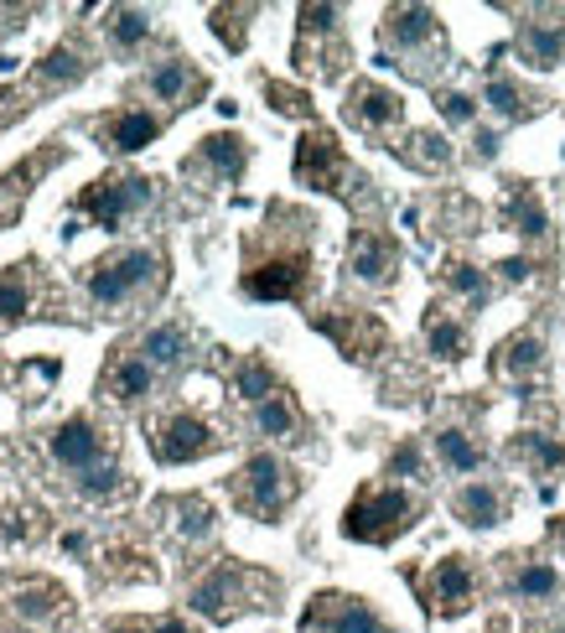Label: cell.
Returning <instances> with one entry per match:
<instances>
[{"label": "cell", "mask_w": 565, "mask_h": 633, "mask_svg": "<svg viewBox=\"0 0 565 633\" xmlns=\"http://www.w3.org/2000/svg\"><path fill=\"white\" fill-rule=\"evenodd\" d=\"M425 343H431L436 358H447V364L467 358V328L457 317H447L441 306H431V317H425Z\"/></svg>", "instance_id": "21"}, {"label": "cell", "mask_w": 565, "mask_h": 633, "mask_svg": "<svg viewBox=\"0 0 565 633\" xmlns=\"http://www.w3.org/2000/svg\"><path fill=\"white\" fill-rule=\"evenodd\" d=\"M151 633H192V629H188V623H182V618H162V623H156V629H151Z\"/></svg>", "instance_id": "46"}, {"label": "cell", "mask_w": 565, "mask_h": 633, "mask_svg": "<svg viewBox=\"0 0 565 633\" xmlns=\"http://www.w3.org/2000/svg\"><path fill=\"white\" fill-rule=\"evenodd\" d=\"M197 162L213 166L218 177L239 182L244 166H249V145H244V136H234V130H218V136H203V141H197Z\"/></svg>", "instance_id": "17"}, {"label": "cell", "mask_w": 565, "mask_h": 633, "mask_svg": "<svg viewBox=\"0 0 565 633\" xmlns=\"http://www.w3.org/2000/svg\"><path fill=\"white\" fill-rule=\"evenodd\" d=\"M244 16H255V5H213L208 11V22H213V31L229 42V48H244Z\"/></svg>", "instance_id": "36"}, {"label": "cell", "mask_w": 565, "mask_h": 633, "mask_svg": "<svg viewBox=\"0 0 565 633\" xmlns=\"http://www.w3.org/2000/svg\"><path fill=\"white\" fill-rule=\"evenodd\" d=\"M457 519L462 524H472V530H493L498 519H503V493L493 489V483H467V489L457 493Z\"/></svg>", "instance_id": "19"}, {"label": "cell", "mask_w": 565, "mask_h": 633, "mask_svg": "<svg viewBox=\"0 0 565 633\" xmlns=\"http://www.w3.org/2000/svg\"><path fill=\"white\" fill-rule=\"evenodd\" d=\"M518 48H524V58L535 63V68H555L565 52V31L561 26H524L518 31Z\"/></svg>", "instance_id": "27"}, {"label": "cell", "mask_w": 565, "mask_h": 633, "mask_svg": "<svg viewBox=\"0 0 565 633\" xmlns=\"http://www.w3.org/2000/svg\"><path fill=\"white\" fill-rule=\"evenodd\" d=\"M395 265H400V250H395V239L384 235V229H358L354 244H348V270H354L363 286H384L395 276Z\"/></svg>", "instance_id": "12"}, {"label": "cell", "mask_w": 565, "mask_h": 633, "mask_svg": "<svg viewBox=\"0 0 565 633\" xmlns=\"http://www.w3.org/2000/svg\"><path fill=\"white\" fill-rule=\"evenodd\" d=\"M436 11L431 5H389L384 11V42L400 52H421L425 42H436Z\"/></svg>", "instance_id": "13"}, {"label": "cell", "mask_w": 565, "mask_h": 633, "mask_svg": "<svg viewBox=\"0 0 565 633\" xmlns=\"http://www.w3.org/2000/svg\"><path fill=\"white\" fill-rule=\"evenodd\" d=\"M48 446H52V457H57L68 472H89V468H99V463H110V446H104V436H99V426L89 421V416L63 421L57 431H52Z\"/></svg>", "instance_id": "9"}, {"label": "cell", "mask_w": 565, "mask_h": 633, "mask_svg": "<svg viewBox=\"0 0 565 633\" xmlns=\"http://www.w3.org/2000/svg\"><path fill=\"white\" fill-rule=\"evenodd\" d=\"M265 99H270L281 115H311V94H307V89H291V84H275V78H270V84H265Z\"/></svg>", "instance_id": "39"}, {"label": "cell", "mask_w": 565, "mask_h": 633, "mask_svg": "<svg viewBox=\"0 0 565 633\" xmlns=\"http://www.w3.org/2000/svg\"><path fill=\"white\" fill-rule=\"evenodd\" d=\"M529 270H535L529 259H503V265H498V276H503V281H529Z\"/></svg>", "instance_id": "45"}, {"label": "cell", "mask_w": 565, "mask_h": 633, "mask_svg": "<svg viewBox=\"0 0 565 633\" xmlns=\"http://www.w3.org/2000/svg\"><path fill=\"white\" fill-rule=\"evenodd\" d=\"M89 73V63L78 58V48H52L42 63H37V78L48 84V89H68V84H78Z\"/></svg>", "instance_id": "30"}, {"label": "cell", "mask_w": 565, "mask_h": 633, "mask_svg": "<svg viewBox=\"0 0 565 633\" xmlns=\"http://www.w3.org/2000/svg\"><path fill=\"white\" fill-rule=\"evenodd\" d=\"M509 224H514L524 239H540L544 229H550V213H544L540 192H535V188H514V192H509Z\"/></svg>", "instance_id": "25"}, {"label": "cell", "mask_w": 565, "mask_h": 633, "mask_svg": "<svg viewBox=\"0 0 565 633\" xmlns=\"http://www.w3.org/2000/svg\"><path fill=\"white\" fill-rule=\"evenodd\" d=\"M177 509H182V535L188 540H203L213 530V515L208 509H203V504H197V498H188V504H177Z\"/></svg>", "instance_id": "42"}, {"label": "cell", "mask_w": 565, "mask_h": 633, "mask_svg": "<svg viewBox=\"0 0 565 633\" xmlns=\"http://www.w3.org/2000/svg\"><path fill=\"white\" fill-rule=\"evenodd\" d=\"M415 524V504L405 489H363L343 515V535L358 545H389Z\"/></svg>", "instance_id": "2"}, {"label": "cell", "mask_w": 565, "mask_h": 633, "mask_svg": "<svg viewBox=\"0 0 565 633\" xmlns=\"http://www.w3.org/2000/svg\"><path fill=\"white\" fill-rule=\"evenodd\" d=\"M156 270H162V259L151 255V250H119V255L89 265V296L99 306H125Z\"/></svg>", "instance_id": "4"}, {"label": "cell", "mask_w": 565, "mask_h": 633, "mask_svg": "<svg viewBox=\"0 0 565 633\" xmlns=\"http://www.w3.org/2000/svg\"><path fill=\"white\" fill-rule=\"evenodd\" d=\"M472 592H477L472 586V566L462 556H447V561L431 566V577H425V608L457 618V612L472 608Z\"/></svg>", "instance_id": "11"}, {"label": "cell", "mask_w": 565, "mask_h": 633, "mask_svg": "<svg viewBox=\"0 0 565 633\" xmlns=\"http://www.w3.org/2000/svg\"><path fill=\"white\" fill-rule=\"evenodd\" d=\"M421 472V446L415 442H400L389 452V478H415Z\"/></svg>", "instance_id": "43"}, {"label": "cell", "mask_w": 565, "mask_h": 633, "mask_svg": "<svg viewBox=\"0 0 565 633\" xmlns=\"http://www.w3.org/2000/svg\"><path fill=\"white\" fill-rule=\"evenodd\" d=\"M296 22H301V37H332L337 22H343V11L337 5H301Z\"/></svg>", "instance_id": "38"}, {"label": "cell", "mask_w": 565, "mask_h": 633, "mask_svg": "<svg viewBox=\"0 0 565 633\" xmlns=\"http://www.w3.org/2000/svg\"><path fill=\"white\" fill-rule=\"evenodd\" d=\"M296 421H301V416H296V405H291V395H281V390H275V395H265L255 405V426H259V436H291V431H296Z\"/></svg>", "instance_id": "29"}, {"label": "cell", "mask_w": 565, "mask_h": 633, "mask_svg": "<svg viewBox=\"0 0 565 633\" xmlns=\"http://www.w3.org/2000/svg\"><path fill=\"white\" fill-rule=\"evenodd\" d=\"M514 592H518V597H535V603H540V597H555V592H561V577H555V566L529 561L514 577Z\"/></svg>", "instance_id": "34"}, {"label": "cell", "mask_w": 565, "mask_h": 633, "mask_svg": "<svg viewBox=\"0 0 565 633\" xmlns=\"http://www.w3.org/2000/svg\"><path fill=\"white\" fill-rule=\"evenodd\" d=\"M234 493H239V504H244L249 515L275 519L285 504H291V493H296V478H291V468H285L281 457L259 452V457H249V463L239 468Z\"/></svg>", "instance_id": "3"}, {"label": "cell", "mask_w": 565, "mask_h": 633, "mask_svg": "<svg viewBox=\"0 0 565 633\" xmlns=\"http://www.w3.org/2000/svg\"><path fill=\"white\" fill-rule=\"evenodd\" d=\"M436 457H441L451 472H477L483 468V446L472 442L467 431H457V426L436 431Z\"/></svg>", "instance_id": "26"}, {"label": "cell", "mask_w": 565, "mask_h": 633, "mask_svg": "<svg viewBox=\"0 0 565 633\" xmlns=\"http://www.w3.org/2000/svg\"><path fill=\"white\" fill-rule=\"evenodd\" d=\"M540 364H544V343L535 332H518V338H509V343L498 349V369H503V375H535Z\"/></svg>", "instance_id": "28"}, {"label": "cell", "mask_w": 565, "mask_h": 633, "mask_svg": "<svg viewBox=\"0 0 565 633\" xmlns=\"http://www.w3.org/2000/svg\"><path fill=\"white\" fill-rule=\"evenodd\" d=\"M151 37V11H141V5H119L115 16H110V42H115L119 52H136Z\"/></svg>", "instance_id": "31"}, {"label": "cell", "mask_w": 565, "mask_h": 633, "mask_svg": "<svg viewBox=\"0 0 565 633\" xmlns=\"http://www.w3.org/2000/svg\"><path fill=\"white\" fill-rule=\"evenodd\" d=\"M63 586H48V582H37V586H26L22 597H16V612H22L26 623H48V618H57L63 612Z\"/></svg>", "instance_id": "32"}, {"label": "cell", "mask_w": 565, "mask_h": 633, "mask_svg": "<svg viewBox=\"0 0 565 633\" xmlns=\"http://www.w3.org/2000/svg\"><path fill=\"white\" fill-rule=\"evenodd\" d=\"M483 99H488V104H493V110H498V115H503V119H518V115H524V110H529V104H524V94H518V89H514V84H509V78H493V84H488V94H483Z\"/></svg>", "instance_id": "40"}, {"label": "cell", "mask_w": 565, "mask_h": 633, "mask_svg": "<svg viewBox=\"0 0 565 633\" xmlns=\"http://www.w3.org/2000/svg\"><path fill=\"white\" fill-rule=\"evenodd\" d=\"M192 84H197V73H192L188 58H166V63H156V68L145 73V89L162 99V104H182Z\"/></svg>", "instance_id": "20"}, {"label": "cell", "mask_w": 565, "mask_h": 633, "mask_svg": "<svg viewBox=\"0 0 565 633\" xmlns=\"http://www.w3.org/2000/svg\"><path fill=\"white\" fill-rule=\"evenodd\" d=\"M301 629L307 633H395L363 597H348V592H322L307 608Z\"/></svg>", "instance_id": "7"}, {"label": "cell", "mask_w": 565, "mask_h": 633, "mask_svg": "<svg viewBox=\"0 0 565 633\" xmlns=\"http://www.w3.org/2000/svg\"><path fill=\"white\" fill-rule=\"evenodd\" d=\"M296 182H307V188L317 192H348L343 182H348V156H343V145H337V136L332 130H307L301 141H296Z\"/></svg>", "instance_id": "6"}, {"label": "cell", "mask_w": 565, "mask_h": 633, "mask_svg": "<svg viewBox=\"0 0 565 633\" xmlns=\"http://www.w3.org/2000/svg\"><path fill=\"white\" fill-rule=\"evenodd\" d=\"M156 198V188H151V177H99L94 188L78 192V213H89L99 229H119L130 213H141L145 203Z\"/></svg>", "instance_id": "5"}, {"label": "cell", "mask_w": 565, "mask_h": 633, "mask_svg": "<svg viewBox=\"0 0 565 633\" xmlns=\"http://www.w3.org/2000/svg\"><path fill=\"white\" fill-rule=\"evenodd\" d=\"M555 535H561V545H565V515H561V519H555Z\"/></svg>", "instance_id": "48"}, {"label": "cell", "mask_w": 565, "mask_h": 633, "mask_svg": "<svg viewBox=\"0 0 565 633\" xmlns=\"http://www.w3.org/2000/svg\"><path fill=\"white\" fill-rule=\"evenodd\" d=\"M234 390L249 400V405H259L265 395H275V375H270V364H265V358H244V364H239V375H234Z\"/></svg>", "instance_id": "33"}, {"label": "cell", "mask_w": 565, "mask_h": 633, "mask_svg": "<svg viewBox=\"0 0 565 633\" xmlns=\"http://www.w3.org/2000/svg\"><path fill=\"white\" fill-rule=\"evenodd\" d=\"M436 104H441V115L451 119V125H462V119L477 115V99L472 94H457V89H447V94H436Z\"/></svg>", "instance_id": "44"}, {"label": "cell", "mask_w": 565, "mask_h": 633, "mask_svg": "<svg viewBox=\"0 0 565 633\" xmlns=\"http://www.w3.org/2000/svg\"><path fill=\"white\" fill-rule=\"evenodd\" d=\"M317 332H328L337 349L358 358V364H369L374 353H384V322L369 317V312H337V317H317Z\"/></svg>", "instance_id": "10"}, {"label": "cell", "mask_w": 565, "mask_h": 633, "mask_svg": "<svg viewBox=\"0 0 565 633\" xmlns=\"http://www.w3.org/2000/svg\"><path fill=\"white\" fill-rule=\"evenodd\" d=\"M110 633H145V629H141V623H115Z\"/></svg>", "instance_id": "47"}, {"label": "cell", "mask_w": 565, "mask_h": 633, "mask_svg": "<svg viewBox=\"0 0 565 633\" xmlns=\"http://www.w3.org/2000/svg\"><path fill=\"white\" fill-rule=\"evenodd\" d=\"M151 364V369H166V364H177L182 353H188V332L177 328V322H162V328H151L141 338V349H136Z\"/></svg>", "instance_id": "24"}, {"label": "cell", "mask_w": 565, "mask_h": 633, "mask_svg": "<svg viewBox=\"0 0 565 633\" xmlns=\"http://www.w3.org/2000/svg\"><path fill=\"white\" fill-rule=\"evenodd\" d=\"M311 281V250L307 244H285V250H270L244 265L239 276V291L249 302H301Z\"/></svg>", "instance_id": "1"}, {"label": "cell", "mask_w": 565, "mask_h": 633, "mask_svg": "<svg viewBox=\"0 0 565 633\" xmlns=\"http://www.w3.org/2000/svg\"><path fill=\"white\" fill-rule=\"evenodd\" d=\"M509 446H514V457H524L529 468H540V472L565 468V442H561V436H544V431H518Z\"/></svg>", "instance_id": "22"}, {"label": "cell", "mask_w": 565, "mask_h": 633, "mask_svg": "<svg viewBox=\"0 0 565 633\" xmlns=\"http://www.w3.org/2000/svg\"><path fill=\"white\" fill-rule=\"evenodd\" d=\"M410 145H415V151H405V162H415V166H451V145L441 141V136L421 130V136H410Z\"/></svg>", "instance_id": "37"}, {"label": "cell", "mask_w": 565, "mask_h": 633, "mask_svg": "<svg viewBox=\"0 0 565 633\" xmlns=\"http://www.w3.org/2000/svg\"><path fill=\"white\" fill-rule=\"evenodd\" d=\"M188 603L197 612H208V618H229V612L244 603V571H239V566H213L208 577L192 586Z\"/></svg>", "instance_id": "14"}, {"label": "cell", "mask_w": 565, "mask_h": 633, "mask_svg": "<svg viewBox=\"0 0 565 633\" xmlns=\"http://www.w3.org/2000/svg\"><path fill=\"white\" fill-rule=\"evenodd\" d=\"M348 115L358 125H369V130H384V125H400L405 99L395 89H384V84H354L348 89Z\"/></svg>", "instance_id": "15"}, {"label": "cell", "mask_w": 565, "mask_h": 633, "mask_svg": "<svg viewBox=\"0 0 565 633\" xmlns=\"http://www.w3.org/2000/svg\"><path fill=\"white\" fill-rule=\"evenodd\" d=\"M26 312H31V276H26V265H11V270H0V328L22 322Z\"/></svg>", "instance_id": "23"}, {"label": "cell", "mask_w": 565, "mask_h": 633, "mask_svg": "<svg viewBox=\"0 0 565 633\" xmlns=\"http://www.w3.org/2000/svg\"><path fill=\"white\" fill-rule=\"evenodd\" d=\"M151 446H156V457H162L166 468H182V463H197V457H208L213 446H218V436H213V426L203 421V416H188V410H177V416H166V421L156 426Z\"/></svg>", "instance_id": "8"}, {"label": "cell", "mask_w": 565, "mask_h": 633, "mask_svg": "<svg viewBox=\"0 0 565 633\" xmlns=\"http://www.w3.org/2000/svg\"><path fill=\"white\" fill-rule=\"evenodd\" d=\"M156 136H162V119L145 115V110H119L104 125V141L115 145V151H145Z\"/></svg>", "instance_id": "18"}, {"label": "cell", "mask_w": 565, "mask_h": 633, "mask_svg": "<svg viewBox=\"0 0 565 633\" xmlns=\"http://www.w3.org/2000/svg\"><path fill=\"white\" fill-rule=\"evenodd\" d=\"M119 489V468L115 463H99V468L78 472V493H89V498H110Z\"/></svg>", "instance_id": "41"}, {"label": "cell", "mask_w": 565, "mask_h": 633, "mask_svg": "<svg viewBox=\"0 0 565 633\" xmlns=\"http://www.w3.org/2000/svg\"><path fill=\"white\" fill-rule=\"evenodd\" d=\"M151 384H156V369L145 364L141 353H119L110 364V375H104V395L119 400V405H136V400L151 395Z\"/></svg>", "instance_id": "16"}, {"label": "cell", "mask_w": 565, "mask_h": 633, "mask_svg": "<svg viewBox=\"0 0 565 633\" xmlns=\"http://www.w3.org/2000/svg\"><path fill=\"white\" fill-rule=\"evenodd\" d=\"M447 286H451V291H462L472 306L488 302V276H483L477 265H467V259H451V265H447Z\"/></svg>", "instance_id": "35"}]
</instances>
